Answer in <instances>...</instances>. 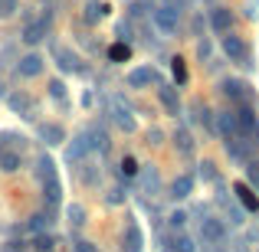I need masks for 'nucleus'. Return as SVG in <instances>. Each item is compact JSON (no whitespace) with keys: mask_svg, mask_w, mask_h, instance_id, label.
Returning a JSON list of instances; mask_svg holds the SVG:
<instances>
[{"mask_svg":"<svg viewBox=\"0 0 259 252\" xmlns=\"http://www.w3.org/2000/svg\"><path fill=\"white\" fill-rule=\"evenodd\" d=\"M43 196H46V203H50V207H56V203L63 200V187H59L56 177H53V180H43Z\"/></svg>","mask_w":259,"mask_h":252,"instance_id":"nucleus-18","label":"nucleus"},{"mask_svg":"<svg viewBox=\"0 0 259 252\" xmlns=\"http://www.w3.org/2000/svg\"><path fill=\"white\" fill-rule=\"evenodd\" d=\"M50 95H53V98H56V102H63L66 88H63V82H59V79H53V82H50Z\"/></svg>","mask_w":259,"mask_h":252,"instance_id":"nucleus-36","label":"nucleus"},{"mask_svg":"<svg viewBox=\"0 0 259 252\" xmlns=\"http://www.w3.org/2000/svg\"><path fill=\"white\" fill-rule=\"evenodd\" d=\"M246 183L249 187H259V161H249L246 164Z\"/></svg>","mask_w":259,"mask_h":252,"instance_id":"nucleus-32","label":"nucleus"},{"mask_svg":"<svg viewBox=\"0 0 259 252\" xmlns=\"http://www.w3.org/2000/svg\"><path fill=\"white\" fill-rule=\"evenodd\" d=\"M194 115H197V121H200L203 128H213V118H210V112H207L203 102H194Z\"/></svg>","mask_w":259,"mask_h":252,"instance_id":"nucleus-28","label":"nucleus"},{"mask_svg":"<svg viewBox=\"0 0 259 252\" xmlns=\"http://www.w3.org/2000/svg\"><path fill=\"white\" fill-rule=\"evenodd\" d=\"M66 216H69V223H72V226H82V223H85V210L79 207V203H72V207L66 210Z\"/></svg>","mask_w":259,"mask_h":252,"instance_id":"nucleus-29","label":"nucleus"},{"mask_svg":"<svg viewBox=\"0 0 259 252\" xmlns=\"http://www.w3.org/2000/svg\"><path fill=\"white\" fill-rule=\"evenodd\" d=\"M171 141H174V147H177L181 154H190V151H194V138H190V131H187V128H177Z\"/></svg>","mask_w":259,"mask_h":252,"instance_id":"nucleus-19","label":"nucleus"},{"mask_svg":"<svg viewBox=\"0 0 259 252\" xmlns=\"http://www.w3.org/2000/svg\"><path fill=\"white\" fill-rule=\"evenodd\" d=\"M20 10V0H0V20H10Z\"/></svg>","mask_w":259,"mask_h":252,"instance_id":"nucleus-31","label":"nucleus"},{"mask_svg":"<svg viewBox=\"0 0 259 252\" xmlns=\"http://www.w3.org/2000/svg\"><path fill=\"white\" fill-rule=\"evenodd\" d=\"M39 134H43L46 144H63L66 141V131L59 125H39Z\"/></svg>","mask_w":259,"mask_h":252,"instance_id":"nucleus-17","label":"nucleus"},{"mask_svg":"<svg viewBox=\"0 0 259 252\" xmlns=\"http://www.w3.org/2000/svg\"><path fill=\"white\" fill-rule=\"evenodd\" d=\"M171 72H174V82H177V85L187 82V66H184V59H181V56L171 59Z\"/></svg>","mask_w":259,"mask_h":252,"instance_id":"nucleus-26","label":"nucleus"},{"mask_svg":"<svg viewBox=\"0 0 259 252\" xmlns=\"http://www.w3.org/2000/svg\"><path fill=\"white\" fill-rule=\"evenodd\" d=\"M76 249H79V252H95L92 242H76Z\"/></svg>","mask_w":259,"mask_h":252,"instance_id":"nucleus-41","label":"nucleus"},{"mask_svg":"<svg viewBox=\"0 0 259 252\" xmlns=\"http://www.w3.org/2000/svg\"><path fill=\"white\" fill-rule=\"evenodd\" d=\"M36 167H39V180H53V177H56V164H53L46 154L39 158V164H36Z\"/></svg>","mask_w":259,"mask_h":252,"instance_id":"nucleus-25","label":"nucleus"},{"mask_svg":"<svg viewBox=\"0 0 259 252\" xmlns=\"http://www.w3.org/2000/svg\"><path fill=\"white\" fill-rule=\"evenodd\" d=\"M200 239L210 242V246H220V242L227 239V226H223V220H217V216L200 220Z\"/></svg>","mask_w":259,"mask_h":252,"instance_id":"nucleus-4","label":"nucleus"},{"mask_svg":"<svg viewBox=\"0 0 259 252\" xmlns=\"http://www.w3.org/2000/svg\"><path fill=\"white\" fill-rule=\"evenodd\" d=\"M112 115H115V125H118L121 131H135V128H138L135 115L128 112V105H121V98H112Z\"/></svg>","mask_w":259,"mask_h":252,"instance_id":"nucleus-7","label":"nucleus"},{"mask_svg":"<svg viewBox=\"0 0 259 252\" xmlns=\"http://www.w3.org/2000/svg\"><path fill=\"white\" fill-rule=\"evenodd\" d=\"M121 174H125V177H135V174H138V164H135V158H125V161H121Z\"/></svg>","mask_w":259,"mask_h":252,"instance_id":"nucleus-37","label":"nucleus"},{"mask_svg":"<svg viewBox=\"0 0 259 252\" xmlns=\"http://www.w3.org/2000/svg\"><path fill=\"white\" fill-rule=\"evenodd\" d=\"M197 56H200V59L210 56V43H207V39H203V43H197Z\"/></svg>","mask_w":259,"mask_h":252,"instance_id":"nucleus-38","label":"nucleus"},{"mask_svg":"<svg viewBox=\"0 0 259 252\" xmlns=\"http://www.w3.org/2000/svg\"><path fill=\"white\" fill-rule=\"evenodd\" d=\"M236 196H240V203H243V210H246V213H259V196L253 193V187H249V183H236Z\"/></svg>","mask_w":259,"mask_h":252,"instance_id":"nucleus-13","label":"nucleus"},{"mask_svg":"<svg viewBox=\"0 0 259 252\" xmlns=\"http://www.w3.org/2000/svg\"><path fill=\"white\" fill-rule=\"evenodd\" d=\"M128 252H141V229L128 223Z\"/></svg>","mask_w":259,"mask_h":252,"instance_id":"nucleus-27","label":"nucleus"},{"mask_svg":"<svg viewBox=\"0 0 259 252\" xmlns=\"http://www.w3.org/2000/svg\"><path fill=\"white\" fill-rule=\"evenodd\" d=\"M190 193H194V177H190V174H181L171 183V196H174V200H184V196H190Z\"/></svg>","mask_w":259,"mask_h":252,"instance_id":"nucleus-15","label":"nucleus"},{"mask_svg":"<svg viewBox=\"0 0 259 252\" xmlns=\"http://www.w3.org/2000/svg\"><path fill=\"white\" fill-rule=\"evenodd\" d=\"M158 95H161V105H164V112L177 118V115H181V98H177L174 85H161V88H158Z\"/></svg>","mask_w":259,"mask_h":252,"instance_id":"nucleus-14","label":"nucleus"},{"mask_svg":"<svg viewBox=\"0 0 259 252\" xmlns=\"http://www.w3.org/2000/svg\"><path fill=\"white\" fill-rule=\"evenodd\" d=\"M105 10H108V7H102V4H95V0H89V4H85V23H99V20L105 17Z\"/></svg>","mask_w":259,"mask_h":252,"instance_id":"nucleus-22","label":"nucleus"},{"mask_svg":"<svg viewBox=\"0 0 259 252\" xmlns=\"http://www.w3.org/2000/svg\"><path fill=\"white\" fill-rule=\"evenodd\" d=\"M53 53H56V59H59V69H63V72H72V69H76V59H72L69 53L63 49V46H56Z\"/></svg>","mask_w":259,"mask_h":252,"instance_id":"nucleus-23","label":"nucleus"},{"mask_svg":"<svg viewBox=\"0 0 259 252\" xmlns=\"http://www.w3.org/2000/svg\"><path fill=\"white\" fill-rule=\"evenodd\" d=\"M210 26H213L217 33H230V26H233V13L227 10V7H213V13H210Z\"/></svg>","mask_w":259,"mask_h":252,"instance_id":"nucleus-9","label":"nucleus"},{"mask_svg":"<svg viewBox=\"0 0 259 252\" xmlns=\"http://www.w3.org/2000/svg\"><path fill=\"white\" fill-rule=\"evenodd\" d=\"M43 69H46V59L39 56V53H26L17 63V76H23V79H36Z\"/></svg>","mask_w":259,"mask_h":252,"instance_id":"nucleus-5","label":"nucleus"},{"mask_svg":"<svg viewBox=\"0 0 259 252\" xmlns=\"http://www.w3.org/2000/svg\"><path fill=\"white\" fill-rule=\"evenodd\" d=\"M223 53H227L230 63H240V66H253L249 63V46L243 36H233V33H223Z\"/></svg>","mask_w":259,"mask_h":252,"instance_id":"nucleus-2","label":"nucleus"},{"mask_svg":"<svg viewBox=\"0 0 259 252\" xmlns=\"http://www.w3.org/2000/svg\"><path fill=\"white\" fill-rule=\"evenodd\" d=\"M53 246H56V242H53L50 233H43V236H36V239H33V249H36V252H53Z\"/></svg>","mask_w":259,"mask_h":252,"instance_id":"nucleus-30","label":"nucleus"},{"mask_svg":"<svg viewBox=\"0 0 259 252\" xmlns=\"http://www.w3.org/2000/svg\"><path fill=\"white\" fill-rule=\"evenodd\" d=\"M46 20H50V17H46ZM46 20H30V23L23 26V43L36 46L39 39H46Z\"/></svg>","mask_w":259,"mask_h":252,"instance_id":"nucleus-12","label":"nucleus"},{"mask_svg":"<svg viewBox=\"0 0 259 252\" xmlns=\"http://www.w3.org/2000/svg\"><path fill=\"white\" fill-rule=\"evenodd\" d=\"M200 177H203V180H217V164H213V161H203V164H200Z\"/></svg>","mask_w":259,"mask_h":252,"instance_id":"nucleus-33","label":"nucleus"},{"mask_svg":"<svg viewBox=\"0 0 259 252\" xmlns=\"http://www.w3.org/2000/svg\"><path fill=\"white\" fill-rule=\"evenodd\" d=\"M85 154H89V141H85V134L72 138V144L66 147V161H69V164H82Z\"/></svg>","mask_w":259,"mask_h":252,"instance_id":"nucleus-11","label":"nucleus"},{"mask_svg":"<svg viewBox=\"0 0 259 252\" xmlns=\"http://www.w3.org/2000/svg\"><path fill=\"white\" fill-rule=\"evenodd\" d=\"M0 170L4 174H13V170H20V154L17 151H0Z\"/></svg>","mask_w":259,"mask_h":252,"instance_id":"nucleus-21","label":"nucleus"},{"mask_svg":"<svg viewBox=\"0 0 259 252\" xmlns=\"http://www.w3.org/2000/svg\"><path fill=\"white\" fill-rule=\"evenodd\" d=\"M148 141H151V144H161V131H158V128H151V131H148Z\"/></svg>","mask_w":259,"mask_h":252,"instance_id":"nucleus-39","label":"nucleus"},{"mask_svg":"<svg viewBox=\"0 0 259 252\" xmlns=\"http://www.w3.org/2000/svg\"><path fill=\"white\" fill-rule=\"evenodd\" d=\"M108 200H112V203H121V200H125V193H121V187H115V190H112V196H108Z\"/></svg>","mask_w":259,"mask_h":252,"instance_id":"nucleus-40","label":"nucleus"},{"mask_svg":"<svg viewBox=\"0 0 259 252\" xmlns=\"http://www.w3.org/2000/svg\"><path fill=\"white\" fill-rule=\"evenodd\" d=\"M253 134H256V144H259V121H256V128H253Z\"/></svg>","mask_w":259,"mask_h":252,"instance_id":"nucleus-42","label":"nucleus"},{"mask_svg":"<svg viewBox=\"0 0 259 252\" xmlns=\"http://www.w3.org/2000/svg\"><path fill=\"white\" fill-rule=\"evenodd\" d=\"M220 92H223V98H230L233 105H253V88L243 82V79H223Z\"/></svg>","mask_w":259,"mask_h":252,"instance_id":"nucleus-1","label":"nucleus"},{"mask_svg":"<svg viewBox=\"0 0 259 252\" xmlns=\"http://www.w3.org/2000/svg\"><path fill=\"white\" fill-rule=\"evenodd\" d=\"M85 141H89V151H99V154H108V147H112V141H108V134L102 128H89Z\"/></svg>","mask_w":259,"mask_h":252,"instance_id":"nucleus-10","label":"nucleus"},{"mask_svg":"<svg viewBox=\"0 0 259 252\" xmlns=\"http://www.w3.org/2000/svg\"><path fill=\"white\" fill-rule=\"evenodd\" d=\"M7 105H10L13 112H20L23 118H33V115H36V105H33L26 95H10V98H7Z\"/></svg>","mask_w":259,"mask_h":252,"instance_id":"nucleus-16","label":"nucleus"},{"mask_svg":"<svg viewBox=\"0 0 259 252\" xmlns=\"http://www.w3.org/2000/svg\"><path fill=\"white\" fill-rule=\"evenodd\" d=\"M154 23H158V30L161 33H177V23H181V10L177 7H171V4H161L158 10H154Z\"/></svg>","mask_w":259,"mask_h":252,"instance_id":"nucleus-3","label":"nucleus"},{"mask_svg":"<svg viewBox=\"0 0 259 252\" xmlns=\"http://www.w3.org/2000/svg\"><path fill=\"white\" fill-rule=\"evenodd\" d=\"M233 121H236V134H253V128H256V108L253 105H240L233 112Z\"/></svg>","mask_w":259,"mask_h":252,"instance_id":"nucleus-6","label":"nucleus"},{"mask_svg":"<svg viewBox=\"0 0 259 252\" xmlns=\"http://www.w3.org/2000/svg\"><path fill=\"white\" fill-rule=\"evenodd\" d=\"M154 79H158V72H154L151 66H141V69H132V72H128L125 82H128V88H145V85H151Z\"/></svg>","mask_w":259,"mask_h":252,"instance_id":"nucleus-8","label":"nucleus"},{"mask_svg":"<svg viewBox=\"0 0 259 252\" xmlns=\"http://www.w3.org/2000/svg\"><path fill=\"white\" fill-rule=\"evenodd\" d=\"M174 252H197V246H194V239H187V236H181V239L174 242Z\"/></svg>","mask_w":259,"mask_h":252,"instance_id":"nucleus-34","label":"nucleus"},{"mask_svg":"<svg viewBox=\"0 0 259 252\" xmlns=\"http://www.w3.org/2000/svg\"><path fill=\"white\" fill-rule=\"evenodd\" d=\"M217 125H220L223 141H227V138H236V121H233V112H223L220 118H217Z\"/></svg>","mask_w":259,"mask_h":252,"instance_id":"nucleus-20","label":"nucleus"},{"mask_svg":"<svg viewBox=\"0 0 259 252\" xmlns=\"http://www.w3.org/2000/svg\"><path fill=\"white\" fill-rule=\"evenodd\" d=\"M128 56H132V49H128V43H115L112 49H108V59H112V63H125Z\"/></svg>","mask_w":259,"mask_h":252,"instance_id":"nucleus-24","label":"nucleus"},{"mask_svg":"<svg viewBox=\"0 0 259 252\" xmlns=\"http://www.w3.org/2000/svg\"><path fill=\"white\" fill-rule=\"evenodd\" d=\"M167 223H171V226H174V229H181V226H184V223H187V213H181V210H174V213H171V216H167Z\"/></svg>","mask_w":259,"mask_h":252,"instance_id":"nucleus-35","label":"nucleus"}]
</instances>
